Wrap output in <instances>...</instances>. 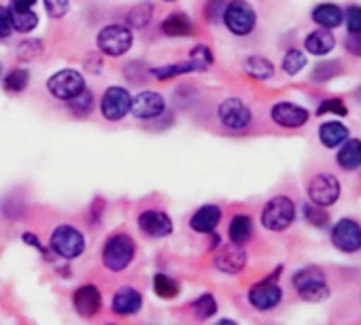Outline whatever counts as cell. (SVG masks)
<instances>
[{
  "label": "cell",
  "mask_w": 361,
  "mask_h": 325,
  "mask_svg": "<svg viewBox=\"0 0 361 325\" xmlns=\"http://www.w3.org/2000/svg\"><path fill=\"white\" fill-rule=\"evenodd\" d=\"M136 257V243L134 238L128 234V232H115L111 234L104 245H102V251H100V259H102V266L109 270V272H123L132 266Z\"/></svg>",
  "instance_id": "6da1fadb"
},
{
  "label": "cell",
  "mask_w": 361,
  "mask_h": 325,
  "mask_svg": "<svg viewBox=\"0 0 361 325\" xmlns=\"http://www.w3.org/2000/svg\"><path fill=\"white\" fill-rule=\"evenodd\" d=\"M291 285H293L298 298L304 302L317 304V302H325L331 295L327 274L319 266H304V268L295 270L291 276Z\"/></svg>",
  "instance_id": "7a4b0ae2"
},
{
  "label": "cell",
  "mask_w": 361,
  "mask_h": 325,
  "mask_svg": "<svg viewBox=\"0 0 361 325\" xmlns=\"http://www.w3.org/2000/svg\"><path fill=\"white\" fill-rule=\"evenodd\" d=\"M295 215H298V209H295V202L289 198V196H274L270 198L264 209H262V226L268 230V232H287L293 221H295Z\"/></svg>",
  "instance_id": "3957f363"
},
{
  "label": "cell",
  "mask_w": 361,
  "mask_h": 325,
  "mask_svg": "<svg viewBox=\"0 0 361 325\" xmlns=\"http://www.w3.org/2000/svg\"><path fill=\"white\" fill-rule=\"evenodd\" d=\"M49 251L66 262H73L83 255L85 236L79 228H75L71 223H60L54 228V232L49 236Z\"/></svg>",
  "instance_id": "277c9868"
},
{
  "label": "cell",
  "mask_w": 361,
  "mask_h": 325,
  "mask_svg": "<svg viewBox=\"0 0 361 325\" xmlns=\"http://www.w3.org/2000/svg\"><path fill=\"white\" fill-rule=\"evenodd\" d=\"M283 272V266H279L272 274H268L264 281L255 283L249 293L247 300L251 304V308H255L257 312H270L274 310L281 302H283V287L279 285V276Z\"/></svg>",
  "instance_id": "5b68a950"
},
{
  "label": "cell",
  "mask_w": 361,
  "mask_h": 325,
  "mask_svg": "<svg viewBox=\"0 0 361 325\" xmlns=\"http://www.w3.org/2000/svg\"><path fill=\"white\" fill-rule=\"evenodd\" d=\"M132 45H134L132 28H128L123 24H109V26L100 28V32L96 37V47L106 58H121L132 49Z\"/></svg>",
  "instance_id": "8992f818"
},
{
  "label": "cell",
  "mask_w": 361,
  "mask_h": 325,
  "mask_svg": "<svg viewBox=\"0 0 361 325\" xmlns=\"http://www.w3.org/2000/svg\"><path fill=\"white\" fill-rule=\"evenodd\" d=\"M221 22L234 37H249L257 26V13L247 0H228Z\"/></svg>",
  "instance_id": "52a82bcc"
},
{
  "label": "cell",
  "mask_w": 361,
  "mask_h": 325,
  "mask_svg": "<svg viewBox=\"0 0 361 325\" xmlns=\"http://www.w3.org/2000/svg\"><path fill=\"white\" fill-rule=\"evenodd\" d=\"M217 119L219 123L230 130V132H243L251 125L253 121V113L251 106L243 100V98H226L224 102H219L217 106Z\"/></svg>",
  "instance_id": "ba28073f"
},
{
  "label": "cell",
  "mask_w": 361,
  "mask_h": 325,
  "mask_svg": "<svg viewBox=\"0 0 361 325\" xmlns=\"http://www.w3.org/2000/svg\"><path fill=\"white\" fill-rule=\"evenodd\" d=\"M306 194H308L310 204H317V207L327 209V207H334L340 200L342 185H340V181H338L336 175H331V173H319V175H314L308 181Z\"/></svg>",
  "instance_id": "9c48e42d"
},
{
  "label": "cell",
  "mask_w": 361,
  "mask_h": 325,
  "mask_svg": "<svg viewBox=\"0 0 361 325\" xmlns=\"http://www.w3.org/2000/svg\"><path fill=\"white\" fill-rule=\"evenodd\" d=\"M83 90H85V77L77 68H62L47 79V92L64 102H68Z\"/></svg>",
  "instance_id": "30bf717a"
},
{
  "label": "cell",
  "mask_w": 361,
  "mask_h": 325,
  "mask_svg": "<svg viewBox=\"0 0 361 325\" xmlns=\"http://www.w3.org/2000/svg\"><path fill=\"white\" fill-rule=\"evenodd\" d=\"M132 109V94L121 85H111L104 90L100 98V115L106 121H121L130 115Z\"/></svg>",
  "instance_id": "8fae6325"
},
{
  "label": "cell",
  "mask_w": 361,
  "mask_h": 325,
  "mask_svg": "<svg viewBox=\"0 0 361 325\" xmlns=\"http://www.w3.org/2000/svg\"><path fill=\"white\" fill-rule=\"evenodd\" d=\"M136 226L140 228V232L147 238H153V240L168 238L174 232L172 217L161 209H145V211H140L138 217H136Z\"/></svg>",
  "instance_id": "7c38bea8"
},
{
  "label": "cell",
  "mask_w": 361,
  "mask_h": 325,
  "mask_svg": "<svg viewBox=\"0 0 361 325\" xmlns=\"http://www.w3.org/2000/svg\"><path fill=\"white\" fill-rule=\"evenodd\" d=\"M331 245L348 255L361 251V223L350 217L338 219L331 228Z\"/></svg>",
  "instance_id": "4fadbf2b"
},
{
  "label": "cell",
  "mask_w": 361,
  "mask_h": 325,
  "mask_svg": "<svg viewBox=\"0 0 361 325\" xmlns=\"http://www.w3.org/2000/svg\"><path fill=\"white\" fill-rule=\"evenodd\" d=\"M213 266L217 272L221 274H230V276H236L245 270L247 266V251L245 247L240 245H219L215 249V255H213Z\"/></svg>",
  "instance_id": "5bb4252c"
},
{
  "label": "cell",
  "mask_w": 361,
  "mask_h": 325,
  "mask_svg": "<svg viewBox=\"0 0 361 325\" xmlns=\"http://www.w3.org/2000/svg\"><path fill=\"white\" fill-rule=\"evenodd\" d=\"M130 113L140 119V121H153L159 119L166 113V100L159 92L153 90H145L138 92L136 96H132V109Z\"/></svg>",
  "instance_id": "9a60e30c"
},
{
  "label": "cell",
  "mask_w": 361,
  "mask_h": 325,
  "mask_svg": "<svg viewBox=\"0 0 361 325\" xmlns=\"http://www.w3.org/2000/svg\"><path fill=\"white\" fill-rule=\"evenodd\" d=\"M270 119L285 128V130H298V128H304L310 119V113L308 109L295 104V102H287V100H281L276 104H272L270 109Z\"/></svg>",
  "instance_id": "2e32d148"
},
{
  "label": "cell",
  "mask_w": 361,
  "mask_h": 325,
  "mask_svg": "<svg viewBox=\"0 0 361 325\" xmlns=\"http://www.w3.org/2000/svg\"><path fill=\"white\" fill-rule=\"evenodd\" d=\"M73 308L81 319H94L102 310V291L92 283L77 287L73 293Z\"/></svg>",
  "instance_id": "e0dca14e"
},
{
  "label": "cell",
  "mask_w": 361,
  "mask_h": 325,
  "mask_svg": "<svg viewBox=\"0 0 361 325\" xmlns=\"http://www.w3.org/2000/svg\"><path fill=\"white\" fill-rule=\"evenodd\" d=\"M142 293L130 285H123L119 289H115L113 298H111V310L117 317H134L142 310Z\"/></svg>",
  "instance_id": "ac0fdd59"
},
{
  "label": "cell",
  "mask_w": 361,
  "mask_h": 325,
  "mask_svg": "<svg viewBox=\"0 0 361 325\" xmlns=\"http://www.w3.org/2000/svg\"><path fill=\"white\" fill-rule=\"evenodd\" d=\"M221 217H224V211H221L219 204H204V207H200V209L192 215L190 228H192L196 234H207V236H209V234H213V232L219 228Z\"/></svg>",
  "instance_id": "d6986e66"
},
{
  "label": "cell",
  "mask_w": 361,
  "mask_h": 325,
  "mask_svg": "<svg viewBox=\"0 0 361 325\" xmlns=\"http://www.w3.org/2000/svg\"><path fill=\"white\" fill-rule=\"evenodd\" d=\"M159 30L164 37L168 39H188V37H194L196 35V28H194V22L188 13H170L161 20L159 24Z\"/></svg>",
  "instance_id": "ffe728a7"
},
{
  "label": "cell",
  "mask_w": 361,
  "mask_h": 325,
  "mask_svg": "<svg viewBox=\"0 0 361 325\" xmlns=\"http://www.w3.org/2000/svg\"><path fill=\"white\" fill-rule=\"evenodd\" d=\"M312 22L319 26V28H327V30H336L338 26H342L344 22V11L334 5V3H321L312 9L310 13Z\"/></svg>",
  "instance_id": "44dd1931"
},
{
  "label": "cell",
  "mask_w": 361,
  "mask_h": 325,
  "mask_svg": "<svg viewBox=\"0 0 361 325\" xmlns=\"http://www.w3.org/2000/svg\"><path fill=\"white\" fill-rule=\"evenodd\" d=\"M336 161L342 171H357L361 168V140L359 138H346L336 155Z\"/></svg>",
  "instance_id": "7402d4cb"
},
{
  "label": "cell",
  "mask_w": 361,
  "mask_h": 325,
  "mask_svg": "<svg viewBox=\"0 0 361 325\" xmlns=\"http://www.w3.org/2000/svg\"><path fill=\"white\" fill-rule=\"evenodd\" d=\"M334 47H336V39H334L331 30H327V28H317L304 39V49L317 58L327 56Z\"/></svg>",
  "instance_id": "603a6c76"
},
{
  "label": "cell",
  "mask_w": 361,
  "mask_h": 325,
  "mask_svg": "<svg viewBox=\"0 0 361 325\" xmlns=\"http://www.w3.org/2000/svg\"><path fill=\"white\" fill-rule=\"evenodd\" d=\"M348 136L350 132L342 121H325L319 128V140L325 149H338Z\"/></svg>",
  "instance_id": "cb8c5ba5"
},
{
  "label": "cell",
  "mask_w": 361,
  "mask_h": 325,
  "mask_svg": "<svg viewBox=\"0 0 361 325\" xmlns=\"http://www.w3.org/2000/svg\"><path fill=\"white\" fill-rule=\"evenodd\" d=\"M228 238H230V243L245 247L253 238V219L245 213L234 215L228 226Z\"/></svg>",
  "instance_id": "d4e9b609"
},
{
  "label": "cell",
  "mask_w": 361,
  "mask_h": 325,
  "mask_svg": "<svg viewBox=\"0 0 361 325\" xmlns=\"http://www.w3.org/2000/svg\"><path fill=\"white\" fill-rule=\"evenodd\" d=\"M243 70H245V75H249L251 79H257V81H268L276 73L274 64L264 56H249L243 62Z\"/></svg>",
  "instance_id": "484cf974"
},
{
  "label": "cell",
  "mask_w": 361,
  "mask_h": 325,
  "mask_svg": "<svg viewBox=\"0 0 361 325\" xmlns=\"http://www.w3.org/2000/svg\"><path fill=\"white\" fill-rule=\"evenodd\" d=\"M151 287H153V293L159 298V300H174L178 298L180 293V285L176 278H172L170 274H164V272H157L151 281Z\"/></svg>",
  "instance_id": "4316f807"
},
{
  "label": "cell",
  "mask_w": 361,
  "mask_h": 325,
  "mask_svg": "<svg viewBox=\"0 0 361 325\" xmlns=\"http://www.w3.org/2000/svg\"><path fill=\"white\" fill-rule=\"evenodd\" d=\"M151 20H153V5L149 3V0L134 5L126 16L128 28H136V30H145L151 24Z\"/></svg>",
  "instance_id": "83f0119b"
},
{
  "label": "cell",
  "mask_w": 361,
  "mask_h": 325,
  "mask_svg": "<svg viewBox=\"0 0 361 325\" xmlns=\"http://www.w3.org/2000/svg\"><path fill=\"white\" fill-rule=\"evenodd\" d=\"M190 310L194 312V317H196L198 321H207V319H211V317L217 314L219 304H217V300H215L213 293H200V295L190 304Z\"/></svg>",
  "instance_id": "f1b7e54d"
},
{
  "label": "cell",
  "mask_w": 361,
  "mask_h": 325,
  "mask_svg": "<svg viewBox=\"0 0 361 325\" xmlns=\"http://www.w3.org/2000/svg\"><path fill=\"white\" fill-rule=\"evenodd\" d=\"M0 81H3V87L7 94H22L30 83V73L28 68H13Z\"/></svg>",
  "instance_id": "f546056e"
},
{
  "label": "cell",
  "mask_w": 361,
  "mask_h": 325,
  "mask_svg": "<svg viewBox=\"0 0 361 325\" xmlns=\"http://www.w3.org/2000/svg\"><path fill=\"white\" fill-rule=\"evenodd\" d=\"M190 73H196L194 64L190 60L176 62V64H166V66H157V68L149 70V75L159 79V81H168V79H174V77H180V75H190Z\"/></svg>",
  "instance_id": "4dcf8cb0"
},
{
  "label": "cell",
  "mask_w": 361,
  "mask_h": 325,
  "mask_svg": "<svg viewBox=\"0 0 361 325\" xmlns=\"http://www.w3.org/2000/svg\"><path fill=\"white\" fill-rule=\"evenodd\" d=\"M11 22H13V30H16V32L28 35V32L37 30V26H39V16H37L32 9H26V11L11 9Z\"/></svg>",
  "instance_id": "1f68e13d"
},
{
  "label": "cell",
  "mask_w": 361,
  "mask_h": 325,
  "mask_svg": "<svg viewBox=\"0 0 361 325\" xmlns=\"http://www.w3.org/2000/svg\"><path fill=\"white\" fill-rule=\"evenodd\" d=\"M306 64H308V58H306V54L304 51H300V49H295V47H291V49H287L285 51V56H283V73L285 75H289V77H295L300 70H304L306 68Z\"/></svg>",
  "instance_id": "d6a6232c"
},
{
  "label": "cell",
  "mask_w": 361,
  "mask_h": 325,
  "mask_svg": "<svg viewBox=\"0 0 361 325\" xmlns=\"http://www.w3.org/2000/svg\"><path fill=\"white\" fill-rule=\"evenodd\" d=\"M68 109L77 117H87L94 111V94H92V90L85 87L81 94H77L75 98H71L68 100Z\"/></svg>",
  "instance_id": "836d02e7"
},
{
  "label": "cell",
  "mask_w": 361,
  "mask_h": 325,
  "mask_svg": "<svg viewBox=\"0 0 361 325\" xmlns=\"http://www.w3.org/2000/svg\"><path fill=\"white\" fill-rule=\"evenodd\" d=\"M192 64H194V70L196 73H204L213 66L215 62V56H213V49L207 47V45H196L192 51H190V58H188Z\"/></svg>",
  "instance_id": "e575fe53"
},
{
  "label": "cell",
  "mask_w": 361,
  "mask_h": 325,
  "mask_svg": "<svg viewBox=\"0 0 361 325\" xmlns=\"http://www.w3.org/2000/svg\"><path fill=\"white\" fill-rule=\"evenodd\" d=\"M340 73H342V64H340L338 60H323V62H319V64L312 68L310 79L317 81V83H325V81L338 77Z\"/></svg>",
  "instance_id": "d590c367"
},
{
  "label": "cell",
  "mask_w": 361,
  "mask_h": 325,
  "mask_svg": "<svg viewBox=\"0 0 361 325\" xmlns=\"http://www.w3.org/2000/svg\"><path fill=\"white\" fill-rule=\"evenodd\" d=\"M302 213H304V219H306L312 228L323 230V228H327V226H329V215H327V211H325L323 207H317V204H304Z\"/></svg>",
  "instance_id": "8d00e7d4"
},
{
  "label": "cell",
  "mask_w": 361,
  "mask_h": 325,
  "mask_svg": "<svg viewBox=\"0 0 361 325\" xmlns=\"http://www.w3.org/2000/svg\"><path fill=\"white\" fill-rule=\"evenodd\" d=\"M317 115H340V117H344V115H348V109L340 98H327L319 104Z\"/></svg>",
  "instance_id": "74e56055"
},
{
  "label": "cell",
  "mask_w": 361,
  "mask_h": 325,
  "mask_svg": "<svg viewBox=\"0 0 361 325\" xmlns=\"http://www.w3.org/2000/svg\"><path fill=\"white\" fill-rule=\"evenodd\" d=\"M43 5L51 20H60L71 11V0H43Z\"/></svg>",
  "instance_id": "f35d334b"
},
{
  "label": "cell",
  "mask_w": 361,
  "mask_h": 325,
  "mask_svg": "<svg viewBox=\"0 0 361 325\" xmlns=\"http://www.w3.org/2000/svg\"><path fill=\"white\" fill-rule=\"evenodd\" d=\"M344 22H346V30L350 35L361 32V7L359 5H350L344 13Z\"/></svg>",
  "instance_id": "ab89813d"
},
{
  "label": "cell",
  "mask_w": 361,
  "mask_h": 325,
  "mask_svg": "<svg viewBox=\"0 0 361 325\" xmlns=\"http://www.w3.org/2000/svg\"><path fill=\"white\" fill-rule=\"evenodd\" d=\"M226 5H228V0H209V3H207V9H204L207 20L213 22V24L221 22L224 11H226Z\"/></svg>",
  "instance_id": "60d3db41"
},
{
  "label": "cell",
  "mask_w": 361,
  "mask_h": 325,
  "mask_svg": "<svg viewBox=\"0 0 361 325\" xmlns=\"http://www.w3.org/2000/svg\"><path fill=\"white\" fill-rule=\"evenodd\" d=\"M13 35V22H11V9L0 5V41H5Z\"/></svg>",
  "instance_id": "b9f144b4"
},
{
  "label": "cell",
  "mask_w": 361,
  "mask_h": 325,
  "mask_svg": "<svg viewBox=\"0 0 361 325\" xmlns=\"http://www.w3.org/2000/svg\"><path fill=\"white\" fill-rule=\"evenodd\" d=\"M344 49H346L350 56L361 58V32H357V35H350V32H348V37H346V41H344Z\"/></svg>",
  "instance_id": "7bdbcfd3"
},
{
  "label": "cell",
  "mask_w": 361,
  "mask_h": 325,
  "mask_svg": "<svg viewBox=\"0 0 361 325\" xmlns=\"http://www.w3.org/2000/svg\"><path fill=\"white\" fill-rule=\"evenodd\" d=\"M22 240H24V243H26L28 247H32V249H39V251H41L43 255H47V249L43 247L41 238H39V236H35L32 232H26V234L22 236Z\"/></svg>",
  "instance_id": "ee69618b"
},
{
  "label": "cell",
  "mask_w": 361,
  "mask_h": 325,
  "mask_svg": "<svg viewBox=\"0 0 361 325\" xmlns=\"http://www.w3.org/2000/svg\"><path fill=\"white\" fill-rule=\"evenodd\" d=\"M39 0H11V9H20V11H26V9H32Z\"/></svg>",
  "instance_id": "f6af8a7d"
},
{
  "label": "cell",
  "mask_w": 361,
  "mask_h": 325,
  "mask_svg": "<svg viewBox=\"0 0 361 325\" xmlns=\"http://www.w3.org/2000/svg\"><path fill=\"white\" fill-rule=\"evenodd\" d=\"M215 325H238V323H236L234 319H219Z\"/></svg>",
  "instance_id": "bcb514c9"
},
{
  "label": "cell",
  "mask_w": 361,
  "mask_h": 325,
  "mask_svg": "<svg viewBox=\"0 0 361 325\" xmlns=\"http://www.w3.org/2000/svg\"><path fill=\"white\" fill-rule=\"evenodd\" d=\"M3 73H5V66H3V60H0V79H3Z\"/></svg>",
  "instance_id": "7dc6e473"
},
{
  "label": "cell",
  "mask_w": 361,
  "mask_h": 325,
  "mask_svg": "<svg viewBox=\"0 0 361 325\" xmlns=\"http://www.w3.org/2000/svg\"><path fill=\"white\" fill-rule=\"evenodd\" d=\"M164 3H174V0H164Z\"/></svg>",
  "instance_id": "c3c4849f"
},
{
  "label": "cell",
  "mask_w": 361,
  "mask_h": 325,
  "mask_svg": "<svg viewBox=\"0 0 361 325\" xmlns=\"http://www.w3.org/2000/svg\"><path fill=\"white\" fill-rule=\"evenodd\" d=\"M111 325H113V323H111Z\"/></svg>",
  "instance_id": "681fc988"
}]
</instances>
